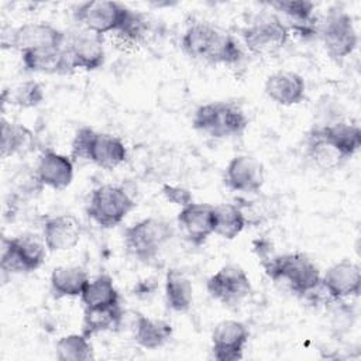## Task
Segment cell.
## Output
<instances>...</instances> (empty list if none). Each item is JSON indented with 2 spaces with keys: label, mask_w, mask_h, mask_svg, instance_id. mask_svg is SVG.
Here are the masks:
<instances>
[{
  "label": "cell",
  "mask_w": 361,
  "mask_h": 361,
  "mask_svg": "<svg viewBox=\"0 0 361 361\" xmlns=\"http://www.w3.org/2000/svg\"><path fill=\"white\" fill-rule=\"evenodd\" d=\"M180 47L192 59L213 65L237 63L243 56L241 48L233 35L207 23H195L188 27Z\"/></svg>",
  "instance_id": "6da1fadb"
},
{
  "label": "cell",
  "mask_w": 361,
  "mask_h": 361,
  "mask_svg": "<svg viewBox=\"0 0 361 361\" xmlns=\"http://www.w3.org/2000/svg\"><path fill=\"white\" fill-rule=\"evenodd\" d=\"M192 126L213 138H228L241 135L248 126V118L234 102H210L195 110Z\"/></svg>",
  "instance_id": "7a4b0ae2"
},
{
  "label": "cell",
  "mask_w": 361,
  "mask_h": 361,
  "mask_svg": "<svg viewBox=\"0 0 361 361\" xmlns=\"http://www.w3.org/2000/svg\"><path fill=\"white\" fill-rule=\"evenodd\" d=\"M265 271L274 281L285 282L299 295L312 293L320 286L322 275L316 264L302 252L276 255L264 264Z\"/></svg>",
  "instance_id": "3957f363"
},
{
  "label": "cell",
  "mask_w": 361,
  "mask_h": 361,
  "mask_svg": "<svg viewBox=\"0 0 361 361\" xmlns=\"http://www.w3.org/2000/svg\"><path fill=\"white\" fill-rule=\"evenodd\" d=\"M172 237L173 228L166 220L148 217L124 230V247L137 259L149 262L158 257Z\"/></svg>",
  "instance_id": "277c9868"
},
{
  "label": "cell",
  "mask_w": 361,
  "mask_h": 361,
  "mask_svg": "<svg viewBox=\"0 0 361 361\" xmlns=\"http://www.w3.org/2000/svg\"><path fill=\"white\" fill-rule=\"evenodd\" d=\"M134 206V200L121 186L102 185L92 190L87 204V216L97 226L111 228L118 226Z\"/></svg>",
  "instance_id": "5b68a950"
},
{
  "label": "cell",
  "mask_w": 361,
  "mask_h": 361,
  "mask_svg": "<svg viewBox=\"0 0 361 361\" xmlns=\"http://www.w3.org/2000/svg\"><path fill=\"white\" fill-rule=\"evenodd\" d=\"M45 243L32 233H23L1 241V269L10 274L38 269L47 255Z\"/></svg>",
  "instance_id": "8992f818"
},
{
  "label": "cell",
  "mask_w": 361,
  "mask_h": 361,
  "mask_svg": "<svg viewBox=\"0 0 361 361\" xmlns=\"http://www.w3.org/2000/svg\"><path fill=\"white\" fill-rule=\"evenodd\" d=\"M130 13L131 10L118 1L89 0L75 8L73 18L80 28L103 35L120 30Z\"/></svg>",
  "instance_id": "52a82bcc"
},
{
  "label": "cell",
  "mask_w": 361,
  "mask_h": 361,
  "mask_svg": "<svg viewBox=\"0 0 361 361\" xmlns=\"http://www.w3.org/2000/svg\"><path fill=\"white\" fill-rule=\"evenodd\" d=\"M241 35L251 54L267 56L279 52L286 45L289 30L276 16H267L245 27Z\"/></svg>",
  "instance_id": "ba28073f"
},
{
  "label": "cell",
  "mask_w": 361,
  "mask_h": 361,
  "mask_svg": "<svg viewBox=\"0 0 361 361\" xmlns=\"http://www.w3.org/2000/svg\"><path fill=\"white\" fill-rule=\"evenodd\" d=\"M320 38L327 54L336 59L351 55L358 45V34L353 18L341 10L331 11L326 17L320 28Z\"/></svg>",
  "instance_id": "9c48e42d"
},
{
  "label": "cell",
  "mask_w": 361,
  "mask_h": 361,
  "mask_svg": "<svg viewBox=\"0 0 361 361\" xmlns=\"http://www.w3.org/2000/svg\"><path fill=\"white\" fill-rule=\"evenodd\" d=\"M206 288L213 299L227 306L238 305L251 293L252 289L245 271L234 264L224 265L214 272L207 279Z\"/></svg>",
  "instance_id": "30bf717a"
},
{
  "label": "cell",
  "mask_w": 361,
  "mask_h": 361,
  "mask_svg": "<svg viewBox=\"0 0 361 361\" xmlns=\"http://www.w3.org/2000/svg\"><path fill=\"white\" fill-rule=\"evenodd\" d=\"M65 34L47 23H27L10 31L8 47L23 52L65 47ZM6 45V47H7Z\"/></svg>",
  "instance_id": "8fae6325"
},
{
  "label": "cell",
  "mask_w": 361,
  "mask_h": 361,
  "mask_svg": "<svg viewBox=\"0 0 361 361\" xmlns=\"http://www.w3.org/2000/svg\"><path fill=\"white\" fill-rule=\"evenodd\" d=\"M75 69L96 71L106 59L103 35L80 28L73 32L65 47Z\"/></svg>",
  "instance_id": "7c38bea8"
},
{
  "label": "cell",
  "mask_w": 361,
  "mask_h": 361,
  "mask_svg": "<svg viewBox=\"0 0 361 361\" xmlns=\"http://www.w3.org/2000/svg\"><path fill=\"white\" fill-rule=\"evenodd\" d=\"M248 327L238 320H223L212 333V353L217 361H238L248 341Z\"/></svg>",
  "instance_id": "4fadbf2b"
},
{
  "label": "cell",
  "mask_w": 361,
  "mask_h": 361,
  "mask_svg": "<svg viewBox=\"0 0 361 361\" xmlns=\"http://www.w3.org/2000/svg\"><path fill=\"white\" fill-rule=\"evenodd\" d=\"M264 180V166L251 155H237L226 166L224 183L234 192L258 193Z\"/></svg>",
  "instance_id": "5bb4252c"
},
{
  "label": "cell",
  "mask_w": 361,
  "mask_h": 361,
  "mask_svg": "<svg viewBox=\"0 0 361 361\" xmlns=\"http://www.w3.org/2000/svg\"><path fill=\"white\" fill-rule=\"evenodd\" d=\"M320 285L334 300L358 296L361 289V269L348 259L333 264L320 279Z\"/></svg>",
  "instance_id": "9a60e30c"
},
{
  "label": "cell",
  "mask_w": 361,
  "mask_h": 361,
  "mask_svg": "<svg viewBox=\"0 0 361 361\" xmlns=\"http://www.w3.org/2000/svg\"><path fill=\"white\" fill-rule=\"evenodd\" d=\"M178 224L193 245H202L214 234V206L192 202L178 213Z\"/></svg>",
  "instance_id": "2e32d148"
},
{
  "label": "cell",
  "mask_w": 361,
  "mask_h": 361,
  "mask_svg": "<svg viewBox=\"0 0 361 361\" xmlns=\"http://www.w3.org/2000/svg\"><path fill=\"white\" fill-rule=\"evenodd\" d=\"M42 235V240L49 251H69L79 244L82 227L79 220L71 214L54 216L45 220Z\"/></svg>",
  "instance_id": "e0dca14e"
},
{
  "label": "cell",
  "mask_w": 361,
  "mask_h": 361,
  "mask_svg": "<svg viewBox=\"0 0 361 361\" xmlns=\"http://www.w3.org/2000/svg\"><path fill=\"white\" fill-rule=\"evenodd\" d=\"M265 94L281 106L299 104L305 99V79L292 71H279L269 75L264 86Z\"/></svg>",
  "instance_id": "ac0fdd59"
},
{
  "label": "cell",
  "mask_w": 361,
  "mask_h": 361,
  "mask_svg": "<svg viewBox=\"0 0 361 361\" xmlns=\"http://www.w3.org/2000/svg\"><path fill=\"white\" fill-rule=\"evenodd\" d=\"M35 171L44 186L63 190L73 179V161L66 155L47 149L39 155Z\"/></svg>",
  "instance_id": "d6986e66"
},
{
  "label": "cell",
  "mask_w": 361,
  "mask_h": 361,
  "mask_svg": "<svg viewBox=\"0 0 361 361\" xmlns=\"http://www.w3.org/2000/svg\"><path fill=\"white\" fill-rule=\"evenodd\" d=\"M21 61L28 72L45 75H69L75 71L65 47L27 51L21 54Z\"/></svg>",
  "instance_id": "ffe728a7"
},
{
  "label": "cell",
  "mask_w": 361,
  "mask_h": 361,
  "mask_svg": "<svg viewBox=\"0 0 361 361\" xmlns=\"http://www.w3.org/2000/svg\"><path fill=\"white\" fill-rule=\"evenodd\" d=\"M313 130L330 142L345 159L353 157L361 147V130L357 124L337 120Z\"/></svg>",
  "instance_id": "44dd1931"
},
{
  "label": "cell",
  "mask_w": 361,
  "mask_h": 361,
  "mask_svg": "<svg viewBox=\"0 0 361 361\" xmlns=\"http://www.w3.org/2000/svg\"><path fill=\"white\" fill-rule=\"evenodd\" d=\"M126 158L127 149L124 147V142L118 137L96 131L90 148L89 161H92L102 169L111 171L121 165Z\"/></svg>",
  "instance_id": "7402d4cb"
},
{
  "label": "cell",
  "mask_w": 361,
  "mask_h": 361,
  "mask_svg": "<svg viewBox=\"0 0 361 361\" xmlns=\"http://www.w3.org/2000/svg\"><path fill=\"white\" fill-rule=\"evenodd\" d=\"M89 276L80 267H56L51 274V290L54 298H78L83 293Z\"/></svg>",
  "instance_id": "603a6c76"
},
{
  "label": "cell",
  "mask_w": 361,
  "mask_h": 361,
  "mask_svg": "<svg viewBox=\"0 0 361 361\" xmlns=\"http://www.w3.org/2000/svg\"><path fill=\"white\" fill-rule=\"evenodd\" d=\"M1 157L25 155L35 148V137L30 128L20 123L1 118Z\"/></svg>",
  "instance_id": "cb8c5ba5"
},
{
  "label": "cell",
  "mask_w": 361,
  "mask_h": 361,
  "mask_svg": "<svg viewBox=\"0 0 361 361\" xmlns=\"http://www.w3.org/2000/svg\"><path fill=\"white\" fill-rule=\"evenodd\" d=\"M165 299L169 309L183 313L189 310L193 300L190 279L180 269H169L165 275Z\"/></svg>",
  "instance_id": "d4e9b609"
},
{
  "label": "cell",
  "mask_w": 361,
  "mask_h": 361,
  "mask_svg": "<svg viewBox=\"0 0 361 361\" xmlns=\"http://www.w3.org/2000/svg\"><path fill=\"white\" fill-rule=\"evenodd\" d=\"M172 336V326L168 322L149 319L144 314H138L135 320L134 337L138 345L147 350H155L162 347Z\"/></svg>",
  "instance_id": "484cf974"
},
{
  "label": "cell",
  "mask_w": 361,
  "mask_h": 361,
  "mask_svg": "<svg viewBox=\"0 0 361 361\" xmlns=\"http://www.w3.org/2000/svg\"><path fill=\"white\" fill-rule=\"evenodd\" d=\"M123 312L120 305L107 307H85L82 333L86 337H92L97 333L116 330L121 323Z\"/></svg>",
  "instance_id": "4316f807"
},
{
  "label": "cell",
  "mask_w": 361,
  "mask_h": 361,
  "mask_svg": "<svg viewBox=\"0 0 361 361\" xmlns=\"http://www.w3.org/2000/svg\"><path fill=\"white\" fill-rule=\"evenodd\" d=\"M85 307H107L118 305V292L110 275L102 274L89 281L80 295Z\"/></svg>",
  "instance_id": "83f0119b"
},
{
  "label": "cell",
  "mask_w": 361,
  "mask_h": 361,
  "mask_svg": "<svg viewBox=\"0 0 361 361\" xmlns=\"http://www.w3.org/2000/svg\"><path fill=\"white\" fill-rule=\"evenodd\" d=\"M244 214L237 203L214 206V234L226 240H234L245 227Z\"/></svg>",
  "instance_id": "f1b7e54d"
},
{
  "label": "cell",
  "mask_w": 361,
  "mask_h": 361,
  "mask_svg": "<svg viewBox=\"0 0 361 361\" xmlns=\"http://www.w3.org/2000/svg\"><path fill=\"white\" fill-rule=\"evenodd\" d=\"M45 99L42 86L37 80L18 82L10 87H6L1 93V102L21 109H32L39 106Z\"/></svg>",
  "instance_id": "f546056e"
},
{
  "label": "cell",
  "mask_w": 361,
  "mask_h": 361,
  "mask_svg": "<svg viewBox=\"0 0 361 361\" xmlns=\"http://www.w3.org/2000/svg\"><path fill=\"white\" fill-rule=\"evenodd\" d=\"M306 155L314 165L323 169H333L345 159L330 142L322 138L314 130L309 133Z\"/></svg>",
  "instance_id": "4dcf8cb0"
},
{
  "label": "cell",
  "mask_w": 361,
  "mask_h": 361,
  "mask_svg": "<svg viewBox=\"0 0 361 361\" xmlns=\"http://www.w3.org/2000/svg\"><path fill=\"white\" fill-rule=\"evenodd\" d=\"M55 354L59 361H89L94 358L89 337L83 333L61 337L55 344Z\"/></svg>",
  "instance_id": "1f68e13d"
},
{
  "label": "cell",
  "mask_w": 361,
  "mask_h": 361,
  "mask_svg": "<svg viewBox=\"0 0 361 361\" xmlns=\"http://www.w3.org/2000/svg\"><path fill=\"white\" fill-rule=\"evenodd\" d=\"M188 100V89L179 80H168L161 83L157 94L158 104L169 113L180 110Z\"/></svg>",
  "instance_id": "d6a6232c"
},
{
  "label": "cell",
  "mask_w": 361,
  "mask_h": 361,
  "mask_svg": "<svg viewBox=\"0 0 361 361\" xmlns=\"http://www.w3.org/2000/svg\"><path fill=\"white\" fill-rule=\"evenodd\" d=\"M269 6L285 14L289 20L296 23L298 27L309 24L314 11V3L309 0H278L269 3Z\"/></svg>",
  "instance_id": "836d02e7"
},
{
  "label": "cell",
  "mask_w": 361,
  "mask_h": 361,
  "mask_svg": "<svg viewBox=\"0 0 361 361\" xmlns=\"http://www.w3.org/2000/svg\"><path fill=\"white\" fill-rule=\"evenodd\" d=\"M96 135V131L90 127H80L73 140H72V158L73 159H82L89 161L90 148L93 144V138Z\"/></svg>",
  "instance_id": "e575fe53"
},
{
  "label": "cell",
  "mask_w": 361,
  "mask_h": 361,
  "mask_svg": "<svg viewBox=\"0 0 361 361\" xmlns=\"http://www.w3.org/2000/svg\"><path fill=\"white\" fill-rule=\"evenodd\" d=\"M14 185L18 190V193H21L23 196H34L37 193H39L44 188V185L41 183L37 171H31L30 168H25L24 171L17 172V175L14 176Z\"/></svg>",
  "instance_id": "d590c367"
},
{
  "label": "cell",
  "mask_w": 361,
  "mask_h": 361,
  "mask_svg": "<svg viewBox=\"0 0 361 361\" xmlns=\"http://www.w3.org/2000/svg\"><path fill=\"white\" fill-rule=\"evenodd\" d=\"M162 195L165 196V199L173 204H178V206H188L193 202V197H192V193L182 188V186H173V185H164L162 186Z\"/></svg>",
  "instance_id": "8d00e7d4"
}]
</instances>
